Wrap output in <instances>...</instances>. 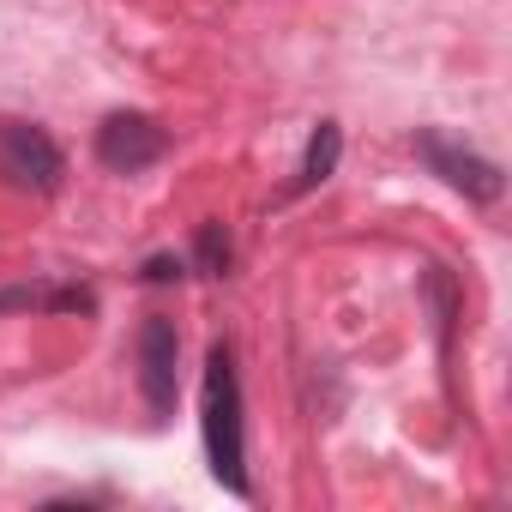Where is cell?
I'll return each mask as SVG.
<instances>
[{"label": "cell", "mask_w": 512, "mask_h": 512, "mask_svg": "<svg viewBox=\"0 0 512 512\" xmlns=\"http://www.w3.org/2000/svg\"><path fill=\"white\" fill-rule=\"evenodd\" d=\"M133 356H139V392H145V410H151V416H169L175 398H181V374H175V368H181V332H175V320L151 314V320L139 326Z\"/></svg>", "instance_id": "cell-5"}, {"label": "cell", "mask_w": 512, "mask_h": 512, "mask_svg": "<svg viewBox=\"0 0 512 512\" xmlns=\"http://www.w3.org/2000/svg\"><path fill=\"white\" fill-rule=\"evenodd\" d=\"M0 175H7V187H19V193L49 199L67 181V157L37 121H0Z\"/></svg>", "instance_id": "cell-2"}, {"label": "cell", "mask_w": 512, "mask_h": 512, "mask_svg": "<svg viewBox=\"0 0 512 512\" xmlns=\"http://www.w3.org/2000/svg\"><path fill=\"white\" fill-rule=\"evenodd\" d=\"M416 157L452 187V193H464L470 205H494L500 193H506V175H500V163H488V157H476L470 145H458V139H446V133H434V127H422L416 139Z\"/></svg>", "instance_id": "cell-3"}, {"label": "cell", "mask_w": 512, "mask_h": 512, "mask_svg": "<svg viewBox=\"0 0 512 512\" xmlns=\"http://www.w3.org/2000/svg\"><path fill=\"white\" fill-rule=\"evenodd\" d=\"M199 428H205V458L211 476L229 494H253L247 482V434H241V374H235V350L211 344L205 350V392H199Z\"/></svg>", "instance_id": "cell-1"}, {"label": "cell", "mask_w": 512, "mask_h": 512, "mask_svg": "<svg viewBox=\"0 0 512 512\" xmlns=\"http://www.w3.org/2000/svg\"><path fill=\"white\" fill-rule=\"evenodd\" d=\"M338 151H344V133H338V121H320L314 127V139H308V151H302V169H296V181H290V193H314L332 169H338Z\"/></svg>", "instance_id": "cell-6"}, {"label": "cell", "mask_w": 512, "mask_h": 512, "mask_svg": "<svg viewBox=\"0 0 512 512\" xmlns=\"http://www.w3.org/2000/svg\"><path fill=\"white\" fill-rule=\"evenodd\" d=\"M7 308H31V314H91L85 290H61V284H37V290H0V314Z\"/></svg>", "instance_id": "cell-7"}, {"label": "cell", "mask_w": 512, "mask_h": 512, "mask_svg": "<svg viewBox=\"0 0 512 512\" xmlns=\"http://www.w3.org/2000/svg\"><path fill=\"white\" fill-rule=\"evenodd\" d=\"M199 260H205V272H223V266H229V235H223L217 223L199 229Z\"/></svg>", "instance_id": "cell-8"}, {"label": "cell", "mask_w": 512, "mask_h": 512, "mask_svg": "<svg viewBox=\"0 0 512 512\" xmlns=\"http://www.w3.org/2000/svg\"><path fill=\"white\" fill-rule=\"evenodd\" d=\"M169 157V127L157 115H139V109H121L97 127V163L115 169V175H139L151 163Z\"/></svg>", "instance_id": "cell-4"}]
</instances>
